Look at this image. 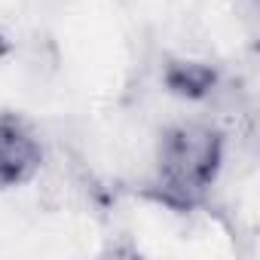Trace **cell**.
Returning <instances> with one entry per match:
<instances>
[{
	"label": "cell",
	"mask_w": 260,
	"mask_h": 260,
	"mask_svg": "<svg viewBox=\"0 0 260 260\" xmlns=\"http://www.w3.org/2000/svg\"><path fill=\"white\" fill-rule=\"evenodd\" d=\"M43 162L37 135L19 116H0V187L28 184Z\"/></svg>",
	"instance_id": "7a4b0ae2"
},
{
	"label": "cell",
	"mask_w": 260,
	"mask_h": 260,
	"mask_svg": "<svg viewBox=\"0 0 260 260\" xmlns=\"http://www.w3.org/2000/svg\"><path fill=\"white\" fill-rule=\"evenodd\" d=\"M223 138L205 122H181L162 135L156 162V196L172 208H193L214 184Z\"/></svg>",
	"instance_id": "6da1fadb"
},
{
	"label": "cell",
	"mask_w": 260,
	"mask_h": 260,
	"mask_svg": "<svg viewBox=\"0 0 260 260\" xmlns=\"http://www.w3.org/2000/svg\"><path fill=\"white\" fill-rule=\"evenodd\" d=\"M162 80H166V89L172 95L190 98V101L208 98L217 89V71L202 64V61H169Z\"/></svg>",
	"instance_id": "3957f363"
}]
</instances>
